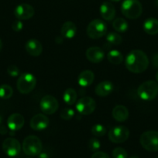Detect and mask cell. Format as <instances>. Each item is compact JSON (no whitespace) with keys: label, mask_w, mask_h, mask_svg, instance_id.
Here are the masks:
<instances>
[{"label":"cell","mask_w":158,"mask_h":158,"mask_svg":"<svg viewBox=\"0 0 158 158\" xmlns=\"http://www.w3.org/2000/svg\"><path fill=\"white\" fill-rule=\"evenodd\" d=\"M125 64L127 69L131 73H141L148 68L149 59L145 52L135 49L127 55Z\"/></svg>","instance_id":"cell-1"},{"label":"cell","mask_w":158,"mask_h":158,"mask_svg":"<svg viewBox=\"0 0 158 158\" xmlns=\"http://www.w3.org/2000/svg\"><path fill=\"white\" fill-rule=\"evenodd\" d=\"M121 12L126 18L136 19L142 14V5L139 0H124L121 6Z\"/></svg>","instance_id":"cell-2"},{"label":"cell","mask_w":158,"mask_h":158,"mask_svg":"<svg viewBox=\"0 0 158 158\" xmlns=\"http://www.w3.org/2000/svg\"><path fill=\"white\" fill-rule=\"evenodd\" d=\"M22 148L23 152L27 156H38L42 151V142L37 136H28L23 140Z\"/></svg>","instance_id":"cell-3"},{"label":"cell","mask_w":158,"mask_h":158,"mask_svg":"<svg viewBox=\"0 0 158 158\" xmlns=\"http://www.w3.org/2000/svg\"><path fill=\"white\" fill-rule=\"evenodd\" d=\"M157 94L158 84L153 80L144 82L137 89V94L139 98L146 101H150L155 99Z\"/></svg>","instance_id":"cell-4"},{"label":"cell","mask_w":158,"mask_h":158,"mask_svg":"<svg viewBox=\"0 0 158 158\" xmlns=\"http://www.w3.org/2000/svg\"><path fill=\"white\" fill-rule=\"evenodd\" d=\"M37 85V79L29 73H23L19 77L16 87L19 92L23 94H28L32 92Z\"/></svg>","instance_id":"cell-5"},{"label":"cell","mask_w":158,"mask_h":158,"mask_svg":"<svg viewBox=\"0 0 158 158\" xmlns=\"http://www.w3.org/2000/svg\"><path fill=\"white\" fill-rule=\"evenodd\" d=\"M141 146L147 151H158V131H149L143 133L139 138Z\"/></svg>","instance_id":"cell-6"},{"label":"cell","mask_w":158,"mask_h":158,"mask_svg":"<svg viewBox=\"0 0 158 158\" xmlns=\"http://www.w3.org/2000/svg\"><path fill=\"white\" fill-rule=\"evenodd\" d=\"M107 32V26L102 20L94 19L87 27V34L88 37L97 40L103 37Z\"/></svg>","instance_id":"cell-7"},{"label":"cell","mask_w":158,"mask_h":158,"mask_svg":"<svg viewBox=\"0 0 158 158\" xmlns=\"http://www.w3.org/2000/svg\"><path fill=\"white\" fill-rule=\"evenodd\" d=\"M129 137V131L124 126H117L112 128L108 132V139L114 143H121L127 140Z\"/></svg>","instance_id":"cell-8"},{"label":"cell","mask_w":158,"mask_h":158,"mask_svg":"<svg viewBox=\"0 0 158 158\" xmlns=\"http://www.w3.org/2000/svg\"><path fill=\"white\" fill-rule=\"evenodd\" d=\"M96 108V102L93 98L85 97L81 98L76 104V109L81 115H90Z\"/></svg>","instance_id":"cell-9"},{"label":"cell","mask_w":158,"mask_h":158,"mask_svg":"<svg viewBox=\"0 0 158 158\" xmlns=\"http://www.w3.org/2000/svg\"><path fill=\"white\" fill-rule=\"evenodd\" d=\"M40 107L43 114L51 115L57 112L59 107V103L55 97L50 95H46L40 100Z\"/></svg>","instance_id":"cell-10"},{"label":"cell","mask_w":158,"mask_h":158,"mask_svg":"<svg viewBox=\"0 0 158 158\" xmlns=\"http://www.w3.org/2000/svg\"><path fill=\"white\" fill-rule=\"evenodd\" d=\"M2 150L6 155L10 157H14L20 153L21 145L16 139L9 137L3 141Z\"/></svg>","instance_id":"cell-11"},{"label":"cell","mask_w":158,"mask_h":158,"mask_svg":"<svg viewBox=\"0 0 158 158\" xmlns=\"http://www.w3.org/2000/svg\"><path fill=\"white\" fill-rule=\"evenodd\" d=\"M33 7L26 3H23L15 7L14 14L15 16L20 20H27L32 18L34 15Z\"/></svg>","instance_id":"cell-12"},{"label":"cell","mask_w":158,"mask_h":158,"mask_svg":"<svg viewBox=\"0 0 158 158\" xmlns=\"http://www.w3.org/2000/svg\"><path fill=\"white\" fill-rule=\"evenodd\" d=\"M29 125L33 131H43L49 126V119L44 114H37L32 117Z\"/></svg>","instance_id":"cell-13"},{"label":"cell","mask_w":158,"mask_h":158,"mask_svg":"<svg viewBox=\"0 0 158 158\" xmlns=\"http://www.w3.org/2000/svg\"><path fill=\"white\" fill-rule=\"evenodd\" d=\"M85 55H86L87 59L93 63H101L105 58V52L103 49L98 46H92V47L88 48L86 50Z\"/></svg>","instance_id":"cell-14"},{"label":"cell","mask_w":158,"mask_h":158,"mask_svg":"<svg viewBox=\"0 0 158 158\" xmlns=\"http://www.w3.org/2000/svg\"><path fill=\"white\" fill-rule=\"evenodd\" d=\"M25 123L24 117L20 114H12L9 117L7 120L8 127L10 131H20L23 127Z\"/></svg>","instance_id":"cell-15"},{"label":"cell","mask_w":158,"mask_h":158,"mask_svg":"<svg viewBox=\"0 0 158 158\" xmlns=\"http://www.w3.org/2000/svg\"><path fill=\"white\" fill-rule=\"evenodd\" d=\"M26 52L32 56H39L43 52V46L40 41L37 40H29L26 42Z\"/></svg>","instance_id":"cell-16"},{"label":"cell","mask_w":158,"mask_h":158,"mask_svg":"<svg viewBox=\"0 0 158 158\" xmlns=\"http://www.w3.org/2000/svg\"><path fill=\"white\" fill-rule=\"evenodd\" d=\"M101 16L106 21H111L116 15V9L111 2H104L100 7Z\"/></svg>","instance_id":"cell-17"},{"label":"cell","mask_w":158,"mask_h":158,"mask_svg":"<svg viewBox=\"0 0 158 158\" xmlns=\"http://www.w3.org/2000/svg\"><path fill=\"white\" fill-rule=\"evenodd\" d=\"M113 89H114V86H113L112 83L110 81H103L96 86L94 91L97 96L105 97L109 95L112 92Z\"/></svg>","instance_id":"cell-18"},{"label":"cell","mask_w":158,"mask_h":158,"mask_svg":"<svg viewBox=\"0 0 158 158\" xmlns=\"http://www.w3.org/2000/svg\"><path fill=\"white\" fill-rule=\"evenodd\" d=\"M61 35L66 39H72L75 36L77 32V27L71 21H67L62 26L60 29Z\"/></svg>","instance_id":"cell-19"},{"label":"cell","mask_w":158,"mask_h":158,"mask_svg":"<svg viewBox=\"0 0 158 158\" xmlns=\"http://www.w3.org/2000/svg\"><path fill=\"white\" fill-rule=\"evenodd\" d=\"M112 117L118 122L125 121L129 117L128 109L125 106L118 105L113 108Z\"/></svg>","instance_id":"cell-20"},{"label":"cell","mask_w":158,"mask_h":158,"mask_svg":"<svg viewBox=\"0 0 158 158\" xmlns=\"http://www.w3.org/2000/svg\"><path fill=\"white\" fill-rule=\"evenodd\" d=\"M94 79V75L92 71L91 70H84L79 74L77 82L81 86L87 87L89 86L93 83Z\"/></svg>","instance_id":"cell-21"},{"label":"cell","mask_w":158,"mask_h":158,"mask_svg":"<svg viewBox=\"0 0 158 158\" xmlns=\"http://www.w3.org/2000/svg\"><path fill=\"white\" fill-rule=\"evenodd\" d=\"M143 28L146 33L149 35H156L158 33V19L155 18H149L145 20Z\"/></svg>","instance_id":"cell-22"},{"label":"cell","mask_w":158,"mask_h":158,"mask_svg":"<svg viewBox=\"0 0 158 158\" xmlns=\"http://www.w3.org/2000/svg\"><path fill=\"white\" fill-rule=\"evenodd\" d=\"M77 92L74 89H72V88L67 89L64 91V94L63 96L64 101L68 105H73L74 103H75L76 100H77Z\"/></svg>","instance_id":"cell-23"},{"label":"cell","mask_w":158,"mask_h":158,"mask_svg":"<svg viewBox=\"0 0 158 158\" xmlns=\"http://www.w3.org/2000/svg\"><path fill=\"white\" fill-rule=\"evenodd\" d=\"M108 62L114 65H119L123 61V56L122 55L119 51L118 50H111L108 52V56H107Z\"/></svg>","instance_id":"cell-24"},{"label":"cell","mask_w":158,"mask_h":158,"mask_svg":"<svg viewBox=\"0 0 158 158\" xmlns=\"http://www.w3.org/2000/svg\"><path fill=\"white\" fill-rule=\"evenodd\" d=\"M112 27L119 32H125L128 29L129 26L127 22L122 18H117L112 23Z\"/></svg>","instance_id":"cell-25"},{"label":"cell","mask_w":158,"mask_h":158,"mask_svg":"<svg viewBox=\"0 0 158 158\" xmlns=\"http://www.w3.org/2000/svg\"><path fill=\"white\" fill-rule=\"evenodd\" d=\"M13 90L12 88L8 84H2L0 86V98L9 99L12 96Z\"/></svg>","instance_id":"cell-26"},{"label":"cell","mask_w":158,"mask_h":158,"mask_svg":"<svg viewBox=\"0 0 158 158\" xmlns=\"http://www.w3.org/2000/svg\"><path fill=\"white\" fill-rule=\"evenodd\" d=\"M106 40L108 43L112 45H118L121 44L122 41V38L119 34L116 32H109L106 36Z\"/></svg>","instance_id":"cell-27"},{"label":"cell","mask_w":158,"mask_h":158,"mask_svg":"<svg viewBox=\"0 0 158 158\" xmlns=\"http://www.w3.org/2000/svg\"><path fill=\"white\" fill-rule=\"evenodd\" d=\"M91 134L95 137H102L106 133V129L105 127L102 124H95L92 127L91 130Z\"/></svg>","instance_id":"cell-28"},{"label":"cell","mask_w":158,"mask_h":158,"mask_svg":"<svg viewBox=\"0 0 158 158\" xmlns=\"http://www.w3.org/2000/svg\"><path fill=\"white\" fill-rule=\"evenodd\" d=\"M113 158H128V154L122 148H116L112 151Z\"/></svg>","instance_id":"cell-29"},{"label":"cell","mask_w":158,"mask_h":158,"mask_svg":"<svg viewBox=\"0 0 158 158\" xmlns=\"http://www.w3.org/2000/svg\"><path fill=\"white\" fill-rule=\"evenodd\" d=\"M74 115V111L71 108H64L60 112V117L64 120H70Z\"/></svg>","instance_id":"cell-30"},{"label":"cell","mask_w":158,"mask_h":158,"mask_svg":"<svg viewBox=\"0 0 158 158\" xmlns=\"http://www.w3.org/2000/svg\"><path fill=\"white\" fill-rule=\"evenodd\" d=\"M101 148V143L98 139L96 138H91L88 141V148L90 151H93V152H96L99 151Z\"/></svg>","instance_id":"cell-31"},{"label":"cell","mask_w":158,"mask_h":158,"mask_svg":"<svg viewBox=\"0 0 158 158\" xmlns=\"http://www.w3.org/2000/svg\"><path fill=\"white\" fill-rule=\"evenodd\" d=\"M7 73L11 77H15L20 74V69H19V68L16 66L12 65V66H9L7 68Z\"/></svg>","instance_id":"cell-32"},{"label":"cell","mask_w":158,"mask_h":158,"mask_svg":"<svg viewBox=\"0 0 158 158\" xmlns=\"http://www.w3.org/2000/svg\"><path fill=\"white\" fill-rule=\"evenodd\" d=\"M23 24L21 22V20H15L12 23V29H13L15 32H20L23 29Z\"/></svg>","instance_id":"cell-33"},{"label":"cell","mask_w":158,"mask_h":158,"mask_svg":"<svg viewBox=\"0 0 158 158\" xmlns=\"http://www.w3.org/2000/svg\"><path fill=\"white\" fill-rule=\"evenodd\" d=\"M91 158H110L109 156L105 152H102V151H96Z\"/></svg>","instance_id":"cell-34"},{"label":"cell","mask_w":158,"mask_h":158,"mask_svg":"<svg viewBox=\"0 0 158 158\" xmlns=\"http://www.w3.org/2000/svg\"><path fill=\"white\" fill-rule=\"evenodd\" d=\"M152 64L155 68H158V53H155L152 57Z\"/></svg>","instance_id":"cell-35"},{"label":"cell","mask_w":158,"mask_h":158,"mask_svg":"<svg viewBox=\"0 0 158 158\" xmlns=\"http://www.w3.org/2000/svg\"><path fill=\"white\" fill-rule=\"evenodd\" d=\"M7 132H8V131H7V129L6 128V127H4V126L0 127V134L4 135V134H6Z\"/></svg>","instance_id":"cell-36"},{"label":"cell","mask_w":158,"mask_h":158,"mask_svg":"<svg viewBox=\"0 0 158 158\" xmlns=\"http://www.w3.org/2000/svg\"><path fill=\"white\" fill-rule=\"evenodd\" d=\"M38 158H50L49 155L45 152H41L38 155Z\"/></svg>","instance_id":"cell-37"},{"label":"cell","mask_w":158,"mask_h":158,"mask_svg":"<svg viewBox=\"0 0 158 158\" xmlns=\"http://www.w3.org/2000/svg\"><path fill=\"white\" fill-rule=\"evenodd\" d=\"M2 48V40H0V51H1Z\"/></svg>","instance_id":"cell-38"},{"label":"cell","mask_w":158,"mask_h":158,"mask_svg":"<svg viewBox=\"0 0 158 158\" xmlns=\"http://www.w3.org/2000/svg\"><path fill=\"white\" fill-rule=\"evenodd\" d=\"M129 158H139V157H137V156L136 155H133V156H131Z\"/></svg>","instance_id":"cell-39"},{"label":"cell","mask_w":158,"mask_h":158,"mask_svg":"<svg viewBox=\"0 0 158 158\" xmlns=\"http://www.w3.org/2000/svg\"><path fill=\"white\" fill-rule=\"evenodd\" d=\"M156 81L158 82V72L156 73Z\"/></svg>","instance_id":"cell-40"},{"label":"cell","mask_w":158,"mask_h":158,"mask_svg":"<svg viewBox=\"0 0 158 158\" xmlns=\"http://www.w3.org/2000/svg\"><path fill=\"white\" fill-rule=\"evenodd\" d=\"M109 1H111V2H119V1H120V0H109Z\"/></svg>","instance_id":"cell-41"},{"label":"cell","mask_w":158,"mask_h":158,"mask_svg":"<svg viewBox=\"0 0 158 158\" xmlns=\"http://www.w3.org/2000/svg\"><path fill=\"white\" fill-rule=\"evenodd\" d=\"M2 121V117H1V116H0V124H1Z\"/></svg>","instance_id":"cell-42"},{"label":"cell","mask_w":158,"mask_h":158,"mask_svg":"<svg viewBox=\"0 0 158 158\" xmlns=\"http://www.w3.org/2000/svg\"><path fill=\"white\" fill-rule=\"evenodd\" d=\"M156 158H158V156H157V157H156Z\"/></svg>","instance_id":"cell-43"}]
</instances>
